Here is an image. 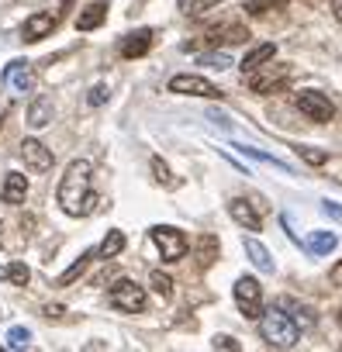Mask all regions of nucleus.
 Segmentation results:
<instances>
[{"label":"nucleus","instance_id":"f257e3e1","mask_svg":"<svg viewBox=\"0 0 342 352\" xmlns=\"http://www.w3.org/2000/svg\"><path fill=\"white\" fill-rule=\"evenodd\" d=\"M90 180H94V166H90L87 159H73V162L66 166V176L59 180L56 201H59V208H63L70 218H87V214H94L97 194L90 190Z\"/></svg>","mask_w":342,"mask_h":352},{"label":"nucleus","instance_id":"f03ea898","mask_svg":"<svg viewBox=\"0 0 342 352\" xmlns=\"http://www.w3.org/2000/svg\"><path fill=\"white\" fill-rule=\"evenodd\" d=\"M259 335L270 349H294L301 331H297V321L290 314H284V307L277 304V307L259 314Z\"/></svg>","mask_w":342,"mask_h":352},{"label":"nucleus","instance_id":"7ed1b4c3","mask_svg":"<svg viewBox=\"0 0 342 352\" xmlns=\"http://www.w3.org/2000/svg\"><path fill=\"white\" fill-rule=\"evenodd\" d=\"M235 307H239L242 318L259 321V314H263V290H259L256 276H239V283H235Z\"/></svg>","mask_w":342,"mask_h":352},{"label":"nucleus","instance_id":"20e7f679","mask_svg":"<svg viewBox=\"0 0 342 352\" xmlns=\"http://www.w3.org/2000/svg\"><path fill=\"white\" fill-rule=\"evenodd\" d=\"M149 235H152V242L159 245V256H162L166 263H177V259H184V256H187V235H184L180 228L156 225Z\"/></svg>","mask_w":342,"mask_h":352},{"label":"nucleus","instance_id":"39448f33","mask_svg":"<svg viewBox=\"0 0 342 352\" xmlns=\"http://www.w3.org/2000/svg\"><path fill=\"white\" fill-rule=\"evenodd\" d=\"M111 304L125 314H142L145 311V290L135 280H114L111 283Z\"/></svg>","mask_w":342,"mask_h":352},{"label":"nucleus","instance_id":"423d86ee","mask_svg":"<svg viewBox=\"0 0 342 352\" xmlns=\"http://www.w3.org/2000/svg\"><path fill=\"white\" fill-rule=\"evenodd\" d=\"M294 104H297V111H301L304 118H311V121H318V124H325V121L335 118V104H332L325 94H318V90H301Z\"/></svg>","mask_w":342,"mask_h":352},{"label":"nucleus","instance_id":"0eeeda50","mask_svg":"<svg viewBox=\"0 0 342 352\" xmlns=\"http://www.w3.org/2000/svg\"><path fill=\"white\" fill-rule=\"evenodd\" d=\"M169 94H184V97H222V90L215 83H208L204 76L194 73H180L169 80Z\"/></svg>","mask_w":342,"mask_h":352},{"label":"nucleus","instance_id":"6e6552de","mask_svg":"<svg viewBox=\"0 0 342 352\" xmlns=\"http://www.w3.org/2000/svg\"><path fill=\"white\" fill-rule=\"evenodd\" d=\"M56 25H59V14H52V11H39V14H32V18L25 21V28H21V38H25V42L49 38V35L56 32Z\"/></svg>","mask_w":342,"mask_h":352},{"label":"nucleus","instance_id":"1a4fd4ad","mask_svg":"<svg viewBox=\"0 0 342 352\" xmlns=\"http://www.w3.org/2000/svg\"><path fill=\"white\" fill-rule=\"evenodd\" d=\"M21 159H25L28 169H35V173H49V169H52V152H49L39 138H25V142H21Z\"/></svg>","mask_w":342,"mask_h":352},{"label":"nucleus","instance_id":"9d476101","mask_svg":"<svg viewBox=\"0 0 342 352\" xmlns=\"http://www.w3.org/2000/svg\"><path fill=\"white\" fill-rule=\"evenodd\" d=\"M152 38H156L152 28H138V32L125 35V38H121V56H125V59H138V56H145V52L152 49Z\"/></svg>","mask_w":342,"mask_h":352},{"label":"nucleus","instance_id":"9b49d317","mask_svg":"<svg viewBox=\"0 0 342 352\" xmlns=\"http://www.w3.org/2000/svg\"><path fill=\"white\" fill-rule=\"evenodd\" d=\"M4 80H8V87H14L18 94H28V90L35 87V73H32V66H28L25 59H14V63L8 66Z\"/></svg>","mask_w":342,"mask_h":352},{"label":"nucleus","instance_id":"f8f14e48","mask_svg":"<svg viewBox=\"0 0 342 352\" xmlns=\"http://www.w3.org/2000/svg\"><path fill=\"white\" fill-rule=\"evenodd\" d=\"M228 214H232V221H239V225H242V228H249V232H256V228H259V211H256V204H249L246 197L228 201Z\"/></svg>","mask_w":342,"mask_h":352},{"label":"nucleus","instance_id":"ddd939ff","mask_svg":"<svg viewBox=\"0 0 342 352\" xmlns=\"http://www.w3.org/2000/svg\"><path fill=\"white\" fill-rule=\"evenodd\" d=\"M25 197H28V180L21 173H8L4 190H0V201L4 204H25Z\"/></svg>","mask_w":342,"mask_h":352},{"label":"nucleus","instance_id":"4468645a","mask_svg":"<svg viewBox=\"0 0 342 352\" xmlns=\"http://www.w3.org/2000/svg\"><path fill=\"white\" fill-rule=\"evenodd\" d=\"M273 56H277V45H273V42H266V45L253 49V52H249V56L242 59V66H239V69H242L246 76H253V73H259V69H263V66H266V63H270Z\"/></svg>","mask_w":342,"mask_h":352},{"label":"nucleus","instance_id":"2eb2a0df","mask_svg":"<svg viewBox=\"0 0 342 352\" xmlns=\"http://www.w3.org/2000/svg\"><path fill=\"white\" fill-rule=\"evenodd\" d=\"M104 21H107V4H100V0H97V4H90V8L80 11L76 28H80V32H94V28H100Z\"/></svg>","mask_w":342,"mask_h":352},{"label":"nucleus","instance_id":"dca6fc26","mask_svg":"<svg viewBox=\"0 0 342 352\" xmlns=\"http://www.w3.org/2000/svg\"><path fill=\"white\" fill-rule=\"evenodd\" d=\"M242 245H246V252H249L253 266H259V273H273V270H277V266H273V259H270V249H266L263 242H256V239H246Z\"/></svg>","mask_w":342,"mask_h":352},{"label":"nucleus","instance_id":"f3484780","mask_svg":"<svg viewBox=\"0 0 342 352\" xmlns=\"http://www.w3.org/2000/svg\"><path fill=\"white\" fill-rule=\"evenodd\" d=\"M52 121V100L49 97H35L32 107H28V124L32 128H45Z\"/></svg>","mask_w":342,"mask_h":352},{"label":"nucleus","instance_id":"a211bd4d","mask_svg":"<svg viewBox=\"0 0 342 352\" xmlns=\"http://www.w3.org/2000/svg\"><path fill=\"white\" fill-rule=\"evenodd\" d=\"M287 76H290V69H277V73H266V76H256V73H253V90H256V94H270V90L284 87Z\"/></svg>","mask_w":342,"mask_h":352},{"label":"nucleus","instance_id":"6ab92c4d","mask_svg":"<svg viewBox=\"0 0 342 352\" xmlns=\"http://www.w3.org/2000/svg\"><path fill=\"white\" fill-rule=\"evenodd\" d=\"M335 245H339L335 232H314V235L308 239V252H311V256H328V252H335Z\"/></svg>","mask_w":342,"mask_h":352},{"label":"nucleus","instance_id":"aec40b11","mask_svg":"<svg viewBox=\"0 0 342 352\" xmlns=\"http://www.w3.org/2000/svg\"><path fill=\"white\" fill-rule=\"evenodd\" d=\"M125 232H107L104 235V242H100V249H97V259H114V256H121V249H125Z\"/></svg>","mask_w":342,"mask_h":352},{"label":"nucleus","instance_id":"412c9836","mask_svg":"<svg viewBox=\"0 0 342 352\" xmlns=\"http://www.w3.org/2000/svg\"><path fill=\"white\" fill-rule=\"evenodd\" d=\"M94 259H97V252H80V259H76V263H73V266H70V270H66V273H63L56 283H59V287H70L73 280H80V273H83V270H87Z\"/></svg>","mask_w":342,"mask_h":352},{"label":"nucleus","instance_id":"4be33fe9","mask_svg":"<svg viewBox=\"0 0 342 352\" xmlns=\"http://www.w3.org/2000/svg\"><path fill=\"white\" fill-rule=\"evenodd\" d=\"M149 166H152V176H156V184H159V187H177V176L169 173V166H166L159 155H152Z\"/></svg>","mask_w":342,"mask_h":352},{"label":"nucleus","instance_id":"5701e85b","mask_svg":"<svg viewBox=\"0 0 342 352\" xmlns=\"http://www.w3.org/2000/svg\"><path fill=\"white\" fill-rule=\"evenodd\" d=\"M215 4H222V0H177V8H180L187 18H194V14H204V11H211Z\"/></svg>","mask_w":342,"mask_h":352},{"label":"nucleus","instance_id":"b1692460","mask_svg":"<svg viewBox=\"0 0 342 352\" xmlns=\"http://www.w3.org/2000/svg\"><path fill=\"white\" fill-rule=\"evenodd\" d=\"M284 11L287 8V0H249V4H246V11L249 14H266V11Z\"/></svg>","mask_w":342,"mask_h":352},{"label":"nucleus","instance_id":"393cba45","mask_svg":"<svg viewBox=\"0 0 342 352\" xmlns=\"http://www.w3.org/2000/svg\"><path fill=\"white\" fill-rule=\"evenodd\" d=\"M201 66H211V69H228V66H232V56H228V52H208V49H204Z\"/></svg>","mask_w":342,"mask_h":352},{"label":"nucleus","instance_id":"a878e982","mask_svg":"<svg viewBox=\"0 0 342 352\" xmlns=\"http://www.w3.org/2000/svg\"><path fill=\"white\" fill-rule=\"evenodd\" d=\"M8 280H11L14 287H28V280H32V270H28L25 263H11V266H8Z\"/></svg>","mask_w":342,"mask_h":352},{"label":"nucleus","instance_id":"bb28decb","mask_svg":"<svg viewBox=\"0 0 342 352\" xmlns=\"http://www.w3.org/2000/svg\"><path fill=\"white\" fill-rule=\"evenodd\" d=\"M28 342H32V331L28 328H11L8 331V349H28Z\"/></svg>","mask_w":342,"mask_h":352},{"label":"nucleus","instance_id":"cd10ccee","mask_svg":"<svg viewBox=\"0 0 342 352\" xmlns=\"http://www.w3.org/2000/svg\"><path fill=\"white\" fill-rule=\"evenodd\" d=\"M149 283L156 287L159 297H169V294H173V280H169L166 273H149Z\"/></svg>","mask_w":342,"mask_h":352},{"label":"nucleus","instance_id":"c85d7f7f","mask_svg":"<svg viewBox=\"0 0 342 352\" xmlns=\"http://www.w3.org/2000/svg\"><path fill=\"white\" fill-rule=\"evenodd\" d=\"M246 38H249V28H246V25H228V28H225V42L239 45V42H246Z\"/></svg>","mask_w":342,"mask_h":352},{"label":"nucleus","instance_id":"c756f323","mask_svg":"<svg viewBox=\"0 0 342 352\" xmlns=\"http://www.w3.org/2000/svg\"><path fill=\"white\" fill-rule=\"evenodd\" d=\"M297 155H301L304 162H311V166H321V162L328 159V155H325L321 148H308V145H301V148H297Z\"/></svg>","mask_w":342,"mask_h":352},{"label":"nucleus","instance_id":"7c9ffc66","mask_svg":"<svg viewBox=\"0 0 342 352\" xmlns=\"http://www.w3.org/2000/svg\"><path fill=\"white\" fill-rule=\"evenodd\" d=\"M211 349H218V352H239V338H232V335H215L211 338Z\"/></svg>","mask_w":342,"mask_h":352},{"label":"nucleus","instance_id":"2f4dec72","mask_svg":"<svg viewBox=\"0 0 342 352\" xmlns=\"http://www.w3.org/2000/svg\"><path fill=\"white\" fill-rule=\"evenodd\" d=\"M107 94H111V90H107V83H97V87L90 90V97H87V100H90V107H100V104L107 100Z\"/></svg>","mask_w":342,"mask_h":352},{"label":"nucleus","instance_id":"473e14b6","mask_svg":"<svg viewBox=\"0 0 342 352\" xmlns=\"http://www.w3.org/2000/svg\"><path fill=\"white\" fill-rule=\"evenodd\" d=\"M211 121H215L218 128H225V131H235V124H232V121H228L222 111H211Z\"/></svg>","mask_w":342,"mask_h":352},{"label":"nucleus","instance_id":"72a5a7b5","mask_svg":"<svg viewBox=\"0 0 342 352\" xmlns=\"http://www.w3.org/2000/svg\"><path fill=\"white\" fill-rule=\"evenodd\" d=\"M321 208H325V214H328V218H335V221H342V208H339V204H332V201H325Z\"/></svg>","mask_w":342,"mask_h":352},{"label":"nucleus","instance_id":"f704fd0d","mask_svg":"<svg viewBox=\"0 0 342 352\" xmlns=\"http://www.w3.org/2000/svg\"><path fill=\"white\" fill-rule=\"evenodd\" d=\"M328 280H332L335 287H342V263H335V266H332V273H328Z\"/></svg>","mask_w":342,"mask_h":352},{"label":"nucleus","instance_id":"c9c22d12","mask_svg":"<svg viewBox=\"0 0 342 352\" xmlns=\"http://www.w3.org/2000/svg\"><path fill=\"white\" fill-rule=\"evenodd\" d=\"M45 314H49V318H63V314H66V311H63V307H59V304H49V307H45Z\"/></svg>","mask_w":342,"mask_h":352},{"label":"nucleus","instance_id":"e433bc0d","mask_svg":"<svg viewBox=\"0 0 342 352\" xmlns=\"http://www.w3.org/2000/svg\"><path fill=\"white\" fill-rule=\"evenodd\" d=\"M332 11H335V18H339V25H342V0H335V8H332Z\"/></svg>","mask_w":342,"mask_h":352},{"label":"nucleus","instance_id":"4c0bfd02","mask_svg":"<svg viewBox=\"0 0 342 352\" xmlns=\"http://www.w3.org/2000/svg\"><path fill=\"white\" fill-rule=\"evenodd\" d=\"M339 324H342V311H339Z\"/></svg>","mask_w":342,"mask_h":352},{"label":"nucleus","instance_id":"58836bf2","mask_svg":"<svg viewBox=\"0 0 342 352\" xmlns=\"http://www.w3.org/2000/svg\"><path fill=\"white\" fill-rule=\"evenodd\" d=\"M0 124H4V118H0Z\"/></svg>","mask_w":342,"mask_h":352}]
</instances>
